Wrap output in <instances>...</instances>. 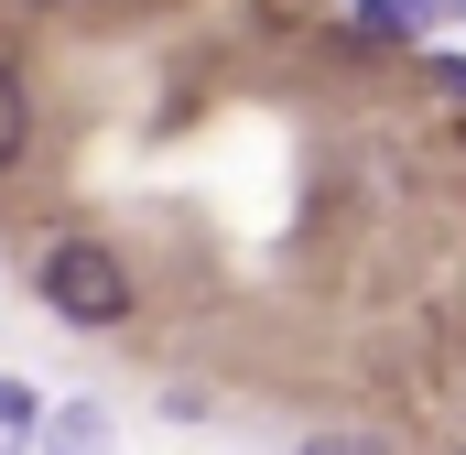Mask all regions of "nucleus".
I'll return each mask as SVG.
<instances>
[{"label": "nucleus", "mask_w": 466, "mask_h": 455, "mask_svg": "<svg viewBox=\"0 0 466 455\" xmlns=\"http://www.w3.org/2000/svg\"><path fill=\"white\" fill-rule=\"evenodd\" d=\"M44 445H55V455H109V412H98V401H76V412H55V423H44Z\"/></svg>", "instance_id": "7ed1b4c3"}, {"label": "nucleus", "mask_w": 466, "mask_h": 455, "mask_svg": "<svg viewBox=\"0 0 466 455\" xmlns=\"http://www.w3.org/2000/svg\"><path fill=\"white\" fill-rule=\"evenodd\" d=\"M44 304H55L66 326H119V315H130V271H119V249H98V238H55V249H44Z\"/></svg>", "instance_id": "f257e3e1"}, {"label": "nucleus", "mask_w": 466, "mask_h": 455, "mask_svg": "<svg viewBox=\"0 0 466 455\" xmlns=\"http://www.w3.org/2000/svg\"><path fill=\"white\" fill-rule=\"evenodd\" d=\"M466 0H358V33H445Z\"/></svg>", "instance_id": "f03ea898"}, {"label": "nucleus", "mask_w": 466, "mask_h": 455, "mask_svg": "<svg viewBox=\"0 0 466 455\" xmlns=\"http://www.w3.org/2000/svg\"><path fill=\"white\" fill-rule=\"evenodd\" d=\"M33 434H44L33 390H22V379H0V455H33Z\"/></svg>", "instance_id": "39448f33"}, {"label": "nucleus", "mask_w": 466, "mask_h": 455, "mask_svg": "<svg viewBox=\"0 0 466 455\" xmlns=\"http://www.w3.org/2000/svg\"><path fill=\"white\" fill-rule=\"evenodd\" d=\"M22 141H33V98H22V76L0 66V174L22 163Z\"/></svg>", "instance_id": "20e7f679"}, {"label": "nucleus", "mask_w": 466, "mask_h": 455, "mask_svg": "<svg viewBox=\"0 0 466 455\" xmlns=\"http://www.w3.org/2000/svg\"><path fill=\"white\" fill-rule=\"evenodd\" d=\"M304 455H390V445H380V434H315Z\"/></svg>", "instance_id": "423d86ee"}]
</instances>
